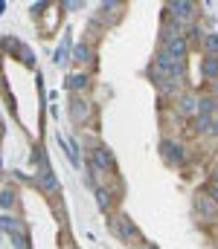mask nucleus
Wrapping results in <instances>:
<instances>
[{
	"label": "nucleus",
	"instance_id": "18",
	"mask_svg": "<svg viewBox=\"0 0 218 249\" xmlns=\"http://www.w3.org/2000/svg\"><path fill=\"white\" fill-rule=\"evenodd\" d=\"M0 200H3V203H0V206H3V212H9V209L15 206V188L3 186V197H0Z\"/></svg>",
	"mask_w": 218,
	"mask_h": 249
},
{
	"label": "nucleus",
	"instance_id": "14",
	"mask_svg": "<svg viewBox=\"0 0 218 249\" xmlns=\"http://www.w3.org/2000/svg\"><path fill=\"white\" fill-rule=\"evenodd\" d=\"M213 122H216L213 113H198V116L192 119V130H195V133H210V130H213Z\"/></svg>",
	"mask_w": 218,
	"mask_h": 249
},
{
	"label": "nucleus",
	"instance_id": "10",
	"mask_svg": "<svg viewBox=\"0 0 218 249\" xmlns=\"http://www.w3.org/2000/svg\"><path fill=\"white\" fill-rule=\"evenodd\" d=\"M87 84H90V75H87V72H73V75L64 78V87L70 90L73 96L81 93V90H87Z\"/></svg>",
	"mask_w": 218,
	"mask_h": 249
},
{
	"label": "nucleus",
	"instance_id": "9",
	"mask_svg": "<svg viewBox=\"0 0 218 249\" xmlns=\"http://www.w3.org/2000/svg\"><path fill=\"white\" fill-rule=\"evenodd\" d=\"M216 206L218 203L207 194V191L195 197V212H198V217H204V220H213V217H216Z\"/></svg>",
	"mask_w": 218,
	"mask_h": 249
},
{
	"label": "nucleus",
	"instance_id": "17",
	"mask_svg": "<svg viewBox=\"0 0 218 249\" xmlns=\"http://www.w3.org/2000/svg\"><path fill=\"white\" fill-rule=\"evenodd\" d=\"M9 241H12V247L15 249H32L29 238H26V232H15V235H9Z\"/></svg>",
	"mask_w": 218,
	"mask_h": 249
},
{
	"label": "nucleus",
	"instance_id": "8",
	"mask_svg": "<svg viewBox=\"0 0 218 249\" xmlns=\"http://www.w3.org/2000/svg\"><path fill=\"white\" fill-rule=\"evenodd\" d=\"M160 50H166L172 58H178V61H186V53H189V41H186V35L183 38H175V41H166V44H160Z\"/></svg>",
	"mask_w": 218,
	"mask_h": 249
},
{
	"label": "nucleus",
	"instance_id": "11",
	"mask_svg": "<svg viewBox=\"0 0 218 249\" xmlns=\"http://www.w3.org/2000/svg\"><path fill=\"white\" fill-rule=\"evenodd\" d=\"M201 78L204 81H216L218 78V58H213V55H201Z\"/></svg>",
	"mask_w": 218,
	"mask_h": 249
},
{
	"label": "nucleus",
	"instance_id": "7",
	"mask_svg": "<svg viewBox=\"0 0 218 249\" xmlns=\"http://www.w3.org/2000/svg\"><path fill=\"white\" fill-rule=\"evenodd\" d=\"M180 116H198L201 113V96L198 93H192V90H186V93H180L178 96V107H175Z\"/></svg>",
	"mask_w": 218,
	"mask_h": 249
},
{
	"label": "nucleus",
	"instance_id": "1",
	"mask_svg": "<svg viewBox=\"0 0 218 249\" xmlns=\"http://www.w3.org/2000/svg\"><path fill=\"white\" fill-rule=\"evenodd\" d=\"M29 160L35 162V177H32V183L41 188L44 194H56V191H59V180H56V174H53V168H50L47 151H44V148H32V157H29Z\"/></svg>",
	"mask_w": 218,
	"mask_h": 249
},
{
	"label": "nucleus",
	"instance_id": "19",
	"mask_svg": "<svg viewBox=\"0 0 218 249\" xmlns=\"http://www.w3.org/2000/svg\"><path fill=\"white\" fill-rule=\"evenodd\" d=\"M18 58L26 64V67H35V53H32L26 44H20V50H18Z\"/></svg>",
	"mask_w": 218,
	"mask_h": 249
},
{
	"label": "nucleus",
	"instance_id": "24",
	"mask_svg": "<svg viewBox=\"0 0 218 249\" xmlns=\"http://www.w3.org/2000/svg\"><path fill=\"white\" fill-rule=\"evenodd\" d=\"M134 249H157V247H154V244H145V241H140Z\"/></svg>",
	"mask_w": 218,
	"mask_h": 249
},
{
	"label": "nucleus",
	"instance_id": "16",
	"mask_svg": "<svg viewBox=\"0 0 218 249\" xmlns=\"http://www.w3.org/2000/svg\"><path fill=\"white\" fill-rule=\"evenodd\" d=\"M201 50H204V55H213V58H218V32H207V35H204Z\"/></svg>",
	"mask_w": 218,
	"mask_h": 249
},
{
	"label": "nucleus",
	"instance_id": "6",
	"mask_svg": "<svg viewBox=\"0 0 218 249\" xmlns=\"http://www.w3.org/2000/svg\"><path fill=\"white\" fill-rule=\"evenodd\" d=\"M90 116H93V107H90V102L84 99V96H70V119L76 124H87L90 122Z\"/></svg>",
	"mask_w": 218,
	"mask_h": 249
},
{
	"label": "nucleus",
	"instance_id": "4",
	"mask_svg": "<svg viewBox=\"0 0 218 249\" xmlns=\"http://www.w3.org/2000/svg\"><path fill=\"white\" fill-rule=\"evenodd\" d=\"M166 12H169V15H175L178 20L195 23V15H198V3H192V0H169V3H166Z\"/></svg>",
	"mask_w": 218,
	"mask_h": 249
},
{
	"label": "nucleus",
	"instance_id": "21",
	"mask_svg": "<svg viewBox=\"0 0 218 249\" xmlns=\"http://www.w3.org/2000/svg\"><path fill=\"white\" fill-rule=\"evenodd\" d=\"M67 50H70V38H64V44L56 50V64L59 67H64V58H67Z\"/></svg>",
	"mask_w": 218,
	"mask_h": 249
},
{
	"label": "nucleus",
	"instance_id": "3",
	"mask_svg": "<svg viewBox=\"0 0 218 249\" xmlns=\"http://www.w3.org/2000/svg\"><path fill=\"white\" fill-rule=\"evenodd\" d=\"M90 171H102V174H111L117 168V160H114V151L108 145H96L90 151V160H87Z\"/></svg>",
	"mask_w": 218,
	"mask_h": 249
},
{
	"label": "nucleus",
	"instance_id": "2",
	"mask_svg": "<svg viewBox=\"0 0 218 249\" xmlns=\"http://www.w3.org/2000/svg\"><path fill=\"white\" fill-rule=\"evenodd\" d=\"M108 229L122 241V244H140V229L134 226V220L128 214H111L108 217Z\"/></svg>",
	"mask_w": 218,
	"mask_h": 249
},
{
	"label": "nucleus",
	"instance_id": "5",
	"mask_svg": "<svg viewBox=\"0 0 218 249\" xmlns=\"http://www.w3.org/2000/svg\"><path fill=\"white\" fill-rule=\"evenodd\" d=\"M160 157L169 162V165H180L183 160H186V148L178 142V139H172V136H166L163 142H160Z\"/></svg>",
	"mask_w": 218,
	"mask_h": 249
},
{
	"label": "nucleus",
	"instance_id": "20",
	"mask_svg": "<svg viewBox=\"0 0 218 249\" xmlns=\"http://www.w3.org/2000/svg\"><path fill=\"white\" fill-rule=\"evenodd\" d=\"M218 99L216 96H201V113H216Z\"/></svg>",
	"mask_w": 218,
	"mask_h": 249
},
{
	"label": "nucleus",
	"instance_id": "15",
	"mask_svg": "<svg viewBox=\"0 0 218 249\" xmlns=\"http://www.w3.org/2000/svg\"><path fill=\"white\" fill-rule=\"evenodd\" d=\"M90 58H93V47H90L87 41L76 44V50H73V64H87Z\"/></svg>",
	"mask_w": 218,
	"mask_h": 249
},
{
	"label": "nucleus",
	"instance_id": "22",
	"mask_svg": "<svg viewBox=\"0 0 218 249\" xmlns=\"http://www.w3.org/2000/svg\"><path fill=\"white\" fill-rule=\"evenodd\" d=\"M207 194H210V197L218 203V183H210V186H207Z\"/></svg>",
	"mask_w": 218,
	"mask_h": 249
},
{
	"label": "nucleus",
	"instance_id": "25",
	"mask_svg": "<svg viewBox=\"0 0 218 249\" xmlns=\"http://www.w3.org/2000/svg\"><path fill=\"white\" fill-rule=\"evenodd\" d=\"M210 133H213V136L218 139V116H216V122H213V130H210Z\"/></svg>",
	"mask_w": 218,
	"mask_h": 249
},
{
	"label": "nucleus",
	"instance_id": "13",
	"mask_svg": "<svg viewBox=\"0 0 218 249\" xmlns=\"http://www.w3.org/2000/svg\"><path fill=\"white\" fill-rule=\"evenodd\" d=\"M3 232L15 235V232H26V226L20 223V217H15L12 212H3Z\"/></svg>",
	"mask_w": 218,
	"mask_h": 249
},
{
	"label": "nucleus",
	"instance_id": "12",
	"mask_svg": "<svg viewBox=\"0 0 218 249\" xmlns=\"http://www.w3.org/2000/svg\"><path fill=\"white\" fill-rule=\"evenodd\" d=\"M93 194H96V206H99L102 212H111V206H114V194H111V188L96 186L93 188Z\"/></svg>",
	"mask_w": 218,
	"mask_h": 249
},
{
	"label": "nucleus",
	"instance_id": "23",
	"mask_svg": "<svg viewBox=\"0 0 218 249\" xmlns=\"http://www.w3.org/2000/svg\"><path fill=\"white\" fill-rule=\"evenodd\" d=\"M210 96H216V99H218V78H216V81H210Z\"/></svg>",
	"mask_w": 218,
	"mask_h": 249
},
{
	"label": "nucleus",
	"instance_id": "26",
	"mask_svg": "<svg viewBox=\"0 0 218 249\" xmlns=\"http://www.w3.org/2000/svg\"><path fill=\"white\" fill-rule=\"evenodd\" d=\"M210 183H218V162H216V168H213V180Z\"/></svg>",
	"mask_w": 218,
	"mask_h": 249
}]
</instances>
